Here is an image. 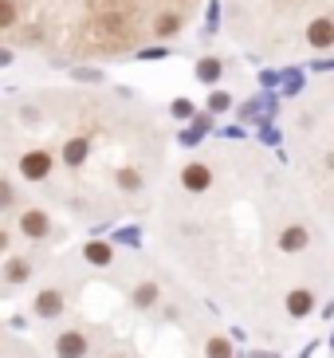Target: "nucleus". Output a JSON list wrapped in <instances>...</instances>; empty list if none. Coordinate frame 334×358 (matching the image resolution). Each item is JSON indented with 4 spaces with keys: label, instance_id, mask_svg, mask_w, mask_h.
<instances>
[{
    "label": "nucleus",
    "instance_id": "nucleus-20",
    "mask_svg": "<svg viewBox=\"0 0 334 358\" xmlns=\"http://www.w3.org/2000/svg\"><path fill=\"white\" fill-rule=\"evenodd\" d=\"M205 358H232V343L224 335H212L205 343Z\"/></svg>",
    "mask_w": 334,
    "mask_h": 358
},
{
    "label": "nucleus",
    "instance_id": "nucleus-8",
    "mask_svg": "<svg viewBox=\"0 0 334 358\" xmlns=\"http://www.w3.org/2000/svg\"><path fill=\"white\" fill-rule=\"evenodd\" d=\"M275 244H279V252H303L307 244H311V232H307V224H287V229L275 236Z\"/></svg>",
    "mask_w": 334,
    "mask_h": 358
},
{
    "label": "nucleus",
    "instance_id": "nucleus-3",
    "mask_svg": "<svg viewBox=\"0 0 334 358\" xmlns=\"http://www.w3.org/2000/svg\"><path fill=\"white\" fill-rule=\"evenodd\" d=\"M52 154H48V150H24L20 154V173L28 181H43L48 178V173H52Z\"/></svg>",
    "mask_w": 334,
    "mask_h": 358
},
{
    "label": "nucleus",
    "instance_id": "nucleus-21",
    "mask_svg": "<svg viewBox=\"0 0 334 358\" xmlns=\"http://www.w3.org/2000/svg\"><path fill=\"white\" fill-rule=\"evenodd\" d=\"M169 115L177 118V122H189V118L197 115V103H193V99H173V103H169Z\"/></svg>",
    "mask_w": 334,
    "mask_h": 358
},
{
    "label": "nucleus",
    "instance_id": "nucleus-35",
    "mask_svg": "<svg viewBox=\"0 0 334 358\" xmlns=\"http://www.w3.org/2000/svg\"><path fill=\"white\" fill-rule=\"evenodd\" d=\"M12 59H16V55H12V52H8V48H0V67H8V64H12Z\"/></svg>",
    "mask_w": 334,
    "mask_h": 358
},
{
    "label": "nucleus",
    "instance_id": "nucleus-19",
    "mask_svg": "<svg viewBox=\"0 0 334 358\" xmlns=\"http://www.w3.org/2000/svg\"><path fill=\"white\" fill-rule=\"evenodd\" d=\"M189 130H197L201 138L212 134V130H217V115H209V110H197V115L189 118Z\"/></svg>",
    "mask_w": 334,
    "mask_h": 358
},
{
    "label": "nucleus",
    "instance_id": "nucleus-23",
    "mask_svg": "<svg viewBox=\"0 0 334 358\" xmlns=\"http://www.w3.org/2000/svg\"><path fill=\"white\" fill-rule=\"evenodd\" d=\"M220 28V0H209V8H205V36H217Z\"/></svg>",
    "mask_w": 334,
    "mask_h": 358
},
{
    "label": "nucleus",
    "instance_id": "nucleus-31",
    "mask_svg": "<svg viewBox=\"0 0 334 358\" xmlns=\"http://www.w3.org/2000/svg\"><path fill=\"white\" fill-rule=\"evenodd\" d=\"M12 205H16V189L0 178V209H12Z\"/></svg>",
    "mask_w": 334,
    "mask_h": 358
},
{
    "label": "nucleus",
    "instance_id": "nucleus-7",
    "mask_svg": "<svg viewBox=\"0 0 334 358\" xmlns=\"http://www.w3.org/2000/svg\"><path fill=\"white\" fill-rule=\"evenodd\" d=\"M181 185H185L189 193H209L212 189V169L205 166V162H189V166L181 169Z\"/></svg>",
    "mask_w": 334,
    "mask_h": 358
},
{
    "label": "nucleus",
    "instance_id": "nucleus-25",
    "mask_svg": "<svg viewBox=\"0 0 334 358\" xmlns=\"http://www.w3.org/2000/svg\"><path fill=\"white\" fill-rule=\"evenodd\" d=\"M138 59H142V64H154V59H169V48H166V43H150V48H142V52H138Z\"/></svg>",
    "mask_w": 334,
    "mask_h": 358
},
{
    "label": "nucleus",
    "instance_id": "nucleus-24",
    "mask_svg": "<svg viewBox=\"0 0 334 358\" xmlns=\"http://www.w3.org/2000/svg\"><path fill=\"white\" fill-rule=\"evenodd\" d=\"M67 75H71V79H79V83H103V79H106V75L94 71V67H67Z\"/></svg>",
    "mask_w": 334,
    "mask_h": 358
},
{
    "label": "nucleus",
    "instance_id": "nucleus-27",
    "mask_svg": "<svg viewBox=\"0 0 334 358\" xmlns=\"http://www.w3.org/2000/svg\"><path fill=\"white\" fill-rule=\"evenodd\" d=\"M240 122H263L260 99H252V103H240Z\"/></svg>",
    "mask_w": 334,
    "mask_h": 358
},
{
    "label": "nucleus",
    "instance_id": "nucleus-36",
    "mask_svg": "<svg viewBox=\"0 0 334 358\" xmlns=\"http://www.w3.org/2000/svg\"><path fill=\"white\" fill-rule=\"evenodd\" d=\"M8 241H12V236H8L4 229H0V252H8Z\"/></svg>",
    "mask_w": 334,
    "mask_h": 358
},
{
    "label": "nucleus",
    "instance_id": "nucleus-13",
    "mask_svg": "<svg viewBox=\"0 0 334 358\" xmlns=\"http://www.w3.org/2000/svg\"><path fill=\"white\" fill-rule=\"evenodd\" d=\"M197 79L205 87H217L220 79H224V59H217V55H205V59H197Z\"/></svg>",
    "mask_w": 334,
    "mask_h": 358
},
{
    "label": "nucleus",
    "instance_id": "nucleus-30",
    "mask_svg": "<svg viewBox=\"0 0 334 358\" xmlns=\"http://www.w3.org/2000/svg\"><path fill=\"white\" fill-rule=\"evenodd\" d=\"M12 24H16V4L0 0V28H12Z\"/></svg>",
    "mask_w": 334,
    "mask_h": 358
},
{
    "label": "nucleus",
    "instance_id": "nucleus-10",
    "mask_svg": "<svg viewBox=\"0 0 334 358\" xmlns=\"http://www.w3.org/2000/svg\"><path fill=\"white\" fill-rule=\"evenodd\" d=\"M311 311H314V292L311 287H291V292H287V315L307 319Z\"/></svg>",
    "mask_w": 334,
    "mask_h": 358
},
{
    "label": "nucleus",
    "instance_id": "nucleus-6",
    "mask_svg": "<svg viewBox=\"0 0 334 358\" xmlns=\"http://www.w3.org/2000/svg\"><path fill=\"white\" fill-rule=\"evenodd\" d=\"M307 43H311L319 55L331 52V48H334V20H331V16H314V20L307 24Z\"/></svg>",
    "mask_w": 334,
    "mask_h": 358
},
{
    "label": "nucleus",
    "instance_id": "nucleus-14",
    "mask_svg": "<svg viewBox=\"0 0 334 358\" xmlns=\"http://www.w3.org/2000/svg\"><path fill=\"white\" fill-rule=\"evenodd\" d=\"M83 260L94 264V268H110V264H115V248H110L106 241H87Z\"/></svg>",
    "mask_w": 334,
    "mask_h": 358
},
{
    "label": "nucleus",
    "instance_id": "nucleus-34",
    "mask_svg": "<svg viewBox=\"0 0 334 358\" xmlns=\"http://www.w3.org/2000/svg\"><path fill=\"white\" fill-rule=\"evenodd\" d=\"M20 118H24V122H36V118H40V110H36V106H24Z\"/></svg>",
    "mask_w": 334,
    "mask_h": 358
},
{
    "label": "nucleus",
    "instance_id": "nucleus-26",
    "mask_svg": "<svg viewBox=\"0 0 334 358\" xmlns=\"http://www.w3.org/2000/svg\"><path fill=\"white\" fill-rule=\"evenodd\" d=\"M260 99V110H263V118H272L275 110H279V91H263V95H256Z\"/></svg>",
    "mask_w": 334,
    "mask_h": 358
},
{
    "label": "nucleus",
    "instance_id": "nucleus-22",
    "mask_svg": "<svg viewBox=\"0 0 334 358\" xmlns=\"http://www.w3.org/2000/svg\"><path fill=\"white\" fill-rule=\"evenodd\" d=\"M260 142H263V146H279V142H283L279 127H275L272 118H263V122H260Z\"/></svg>",
    "mask_w": 334,
    "mask_h": 358
},
{
    "label": "nucleus",
    "instance_id": "nucleus-37",
    "mask_svg": "<svg viewBox=\"0 0 334 358\" xmlns=\"http://www.w3.org/2000/svg\"><path fill=\"white\" fill-rule=\"evenodd\" d=\"M177 4H193V0H177Z\"/></svg>",
    "mask_w": 334,
    "mask_h": 358
},
{
    "label": "nucleus",
    "instance_id": "nucleus-9",
    "mask_svg": "<svg viewBox=\"0 0 334 358\" xmlns=\"http://www.w3.org/2000/svg\"><path fill=\"white\" fill-rule=\"evenodd\" d=\"M87 158H91V138H87V134H75V138L63 142V166L79 169Z\"/></svg>",
    "mask_w": 334,
    "mask_h": 358
},
{
    "label": "nucleus",
    "instance_id": "nucleus-28",
    "mask_svg": "<svg viewBox=\"0 0 334 358\" xmlns=\"http://www.w3.org/2000/svg\"><path fill=\"white\" fill-rule=\"evenodd\" d=\"M307 67H311L314 75H331V71H334V55H314Z\"/></svg>",
    "mask_w": 334,
    "mask_h": 358
},
{
    "label": "nucleus",
    "instance_id": "nucleus-29",
    "mask_svg": "<svg viewBox=\"0 0 334 358\" xmlns=\"http://www.w3.org/2000/svg\"><path fill=\"white\" fill-rule=\"evenodd\" d=\"M212 134H220V138H236V142H240V138H248V127H244V122H232V127H217Z\"/></svg>",
    "mask_w": 334,
    "mask_h": 358
},
{
    "label": "nucleus",
    "instance_id": "nucleus-15",
    "mask_svg": "<svg viewBox=\"0 0 334 358\" xmlns=\"http://www.w3.org/2000/svg\"><path fill=\"white\" fill-rule=\"evenodd\" d=\"M303 91V67H283L279 71V99H295Z\"/></svg>",
    "mask_w": 334,
    "mask_h": 358
},
{
    "label": "nucleus",
    "instance_id": "nucleus-4",
    "mask_svg": "<svg viewBox=\"0 0 334 358\" xmlns=\"http://www.w3.org/2000/svg\"><path fill=\"white\" fill-rule=\"evenodd\" d=\"M91 355V338L83 331H63L55 335V358H87Z\"/></svg>",
    "mask_w": 334,
    "mask_h": 358
},
{
    "label": "nucleus",
    "instance_id": "nucleus-17",
    "mask_svg": "<svg viewBox=\"0 0 334 358\" xmlns=\"http://www.w3.org/2000/svg\"><path fill=\"white\" fill-rule=\"evenodd\" d=\"M232 106H236V99H232L224 87H212L209 99H205V110H209V115H228Z\"/></svg>",
    "mask_w": 334,
    "mask_h": 358
},
{
    "label": "nucleus",
    "instance_id": "nucleus-32",
    "mask_svg": "<svg viewBox=\"0 0 334 358\" xmlns=\"http://www.w3.org/2000/svg\"><path fill=\"white\" fill-rule=\"evenodd\" d=\"M260 87L263 91H275L279 87V71H260Z\"/></svg>",
    "mask_w": 334,
    "mask_h": 358
},
{
    "label": "nucleus",
    "instance_id": "nucleus-11",
    "mask_svg": "<svg viewBox=\"0 0 334 358\" xmlns=\"http://www.w3.org/2000/svg\"><path fill=\"white\" fill-rule=\"evenodd\" d=\"M28 280H31V264L24 260V256H8V260H4V284L20 287V284H28Z\"/></svg>",
    "mask_w": 334,
    "mask_h": 358
},
{
    "label": "nucleus",
    "instance_id": "nucleus-12",
    "mask_svg": "<svg viewBox=\"0 0 334 358\" xmlns=\"http://www.w3.org/2000/svg\"><path fill=\"white\" fill-rule=\"evenodd\" d=\"M130 303H134L138 311H154V307L161 303V287L150 284V280H146V284H138L134 292H130Z\"/></svg>",
    "mask_w": 334,
    "mask_h": 358
},
{
    "label": "nucleus",
    "instance_id": "nucleus-18",
    "mask_svg": "<svg viewBox=\"0 0 334 358\" xmlns=\"http://www.w3.org/2000/svg\"><path fill=\"white\" fill-rule=\"evenodd\" d=\"M115 181H118V189H126V193H138L142 189V173H138L134 166H122L115 173Z\"/></svg>",
    "mask_w": 334,
    "mask_h": 358
},
{
    "label": "nucleus",
    "instance_id": "nucleus-5",
    "mask_svg": "<svg viewBox=\"0 0 334 358\" xmlns=\"http://www.w3.org/2000/svg\"><path fill=\"white\" fill-rule=\"evenodd\" d=\"M20 232L28 241H48V236H52V217L43 209H24L20 213Z\"/></svg>",
    "mask_w": 334,
    "mask_h": 358
},
{
    "label": "nucleus",
    "instance_id": "nucleus-2",
    "mask_svg": "<svg viewBox=\"0 0 334 358\" xmlns=\"http://www.w3.org/2000/svg\"><path fill=\"white\" fill-rule=\"evenodd\" d=\"M94 32L106 36V40H122V36H130V20H126V12H118V8H103L94 16Z\"/></svg>",
    "mask_w": 334,
    "mask_h": 358
},
{
    "label": "nucleus",
    "instance_id": "nucleus-38",
    "mask_svg": "<svg viewBox=\"0 0 334 358\" xmlns=\"http://www.w3.org/2000/svg\"><path fill=\"white\" fill-rule=\"evenodd\" d=\"M110 358H126V355H110Z\"/></svg>",
    "mask_w": 334,
    "mask_h": 358
},
{
    "label": "nucleus",
    "instance_id": "nucleus-33",
    "mask_svg": "<svg viewBox=\"0 0 334 358\" xmlns=\"http://www.w3.org/2000/svg\"><path fill=\"white\" fill-rule=\"evenodd\" d=\"M115 241H118V244H130V248H134V244H138V229H118Z\"/></svg>",
    "mask_w": 334,
    "mask_h": 358
},
{
    "label": "nucleus",
    "instance_id": "nucleus-1",
    "mask_svg": "<svg viewBox=\"0 0 334 358\" xmlns=\"http://www.w3.org/2000/svg\"><path fill=\"white\" fill-rule=\"evenodd\" d=\"M31 311H36V319H59L63 311H67V295H63L59 287H40Z\"/></svg>",
    "mask_w": 334,
    "mask_h": 358
},
{
    "label": "nucleus",
    "instance_id": "nucleus-16",
    "mask_svg": "<svg viewBox=\"0 0 334 358\" xmlns=\"http://www.w3.org/2000/svg\"><path fill=\"white\" fill-rule=\"evenodd\" d=\"M181 24H185V20H181V12H173V8H169V12H157L154 36H157V40H169V36H177V32H181Z\"/></svg>",
    "mask_w": 334,
    "mask_h": 358
}]
</instances>
